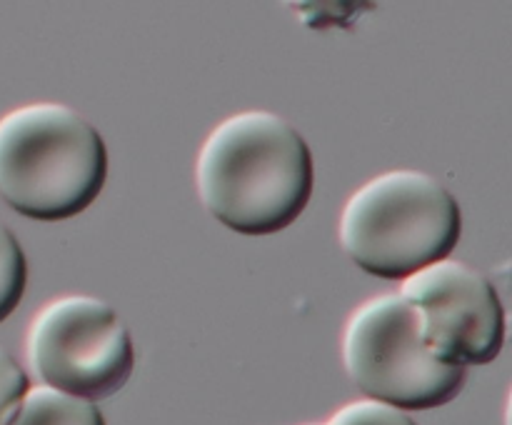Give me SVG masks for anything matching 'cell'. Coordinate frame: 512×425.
I'll use <instances>...</instances> for the list:
<instances>
[{
    "label": "cell",
    "instance_id": "6da1fadb",
    "mask_svg": "<svg viewBox=\"0 0 512 425\" xmlns=\"http://www.w3.org/2000/svg\"><path fill=\"white\" fill-rule=\"evenodd\" d=\"M195 188L203 208L233 233H280L313 198V150L283 115L243 110L220 120L203 140Z\"/></svg>",
    "mask_w": 512,
    "mask_h": 425
},
{
    "label": "cell",
    "instance_id": "7a4b0ae2",
    "mask_svg": "<svg viewBox=\"0 0 512 425\" xmlns=\"http://www.w3.org/2000/svg\"><path fill=\"white\" fill-rule=\"evenodd\" d=\"M108 180V148L63 103H28L0 118V200L23 218L58 223L88 210Z\"/></svg>",
    "mask_w": 512,
    "mask_h": 425
},
{
    "label": "cell",
    "instance_id": "3957f363",
    "mask_svg": "<svg viewBox=\"0 0 512 425\" xmlns=\"http://www.w3.org/2000/svg\"><path fill=\"white\" fill-rule=\"evenodd\" d=\"M463 233L455 195L425 170L398 168L360 185L340 213V245L368 275L405 280L448 258Z\"/></svg>",
    "mask_w": 512,
    "mask_h": 425
},
{
    "label": "cell",
    "instance_id": "277c9868",
    "mask_svg": "<svg viewBox=\"0 0 512 425\" xmlns=\"http://www.w3.org/2000/svg\"><path fill=\"white\" fill-rule=\"evenodd\" d=\"M343 365L365 398L403 410L443 408L468 380V368L445 363L425 345L418 310L403 293L375 295L350 313Z\"/></svg>",
    "mask_w": 512,
    "mask_h": 425
},
{
    "label": "cell",
    "instance_id": "5b68a950",
    "mask_svg": "<svg viewBox=\"0 0 512 425\" xmlns=\"http://www.w3.org/2000/svg\"><path fill=\"white\" fill-rule=\"evenodd\" d=\"M25 358L43 385L95 403L125 388L135 345L113 305L93 295H60L30 320Z\"/></svg>",
    "mask_w": 512,
    "mask_h": 425
},
{
    "label": "cell",
    "instance_id": "8992f818",
    "mask_svg": "<svg viewBox=\"0 0 512 425\" xmlns=\"http://www.w3.org/2000/svg\"><path fill=\"white\" fill-rule=\"evenodd\" d=\"M425 345L445 363L488 365L505 345V308L485 273L463 260H435L403 280Z\"/></svg>",
    "mask_w": 512,
    "mask_h": 425
},
{
    "label": "cell",
    "instance_id": "52a82bcc",
    "mask_svg": "<svg viewBox=\"0 0 512 425\" xmlns=\"http://www.w3.org/2000/svg\"><path fill=\"white\" fill-rule=\"evenodd\" d=\"M3 425H105V418L93 400L40 383L25 390Z\"/></svg>",
    "mask_w": 512,
    "mask_h": 425
},
{
    "label": "cell",
    "instance_id": "ba28073f",
    "mask_svg": "<svg viewBox=\"0 0 512 425\" xmlns=\"http://www.w3.org/2000/svg\"><path fill=\"white\" fill-rule=\"evenodd\" d=\"M308 30H355L360 18L378 8L375 0H283Z\"/></svg>",
    "mask_w": 512,
    "mask_h": 425
},
{
    "label": "cell",
    "instance_id": "9c48e42d",
    "mask_svg": "<svg viewBox=\"0 0 512 425\" xmlns=\"http://www.w3.org/2000/svg\"><path fill=\"white\" fill-rule=\"evenodd\" d=\"M28 285V260L13 230L0 220V323L13 315Z\"/></svg>",
    "mask_w": 512,
    "mask_h": 425
},
{
    "label": "cell",
    "instance_id": "30bf717a",
    "mask_svg": "<svg viewBox=\"0 0 512 425\" xmlns=\"http://www.w3.org/2000/svg\"><path fill=\"white\" fill-rule=\"evenodd\" d=\"M320 425H418L408 415V410L395 408V405L380 403V400L365 398L353 400L335 410L325 423Z\"/></svg>",
    "mask_w": 512,
    "mask_h": 425
},
{
    "label": "cell",
    "instance_id": "8fae6325",
    "mask_svg": "<svg viewBox=\"0 0 512 425\" xmlns=\"http://www.w3.org/2000/svg\"><path fill=\"white\" fill-rule=\"evenodd\" d=\"M30 388L28 373L20 368L18 360L0 345V425L10 418L15 405Z\"/></svg>",
    "mask_w": 512,
    "mask_h": 425
}]
</instances>
